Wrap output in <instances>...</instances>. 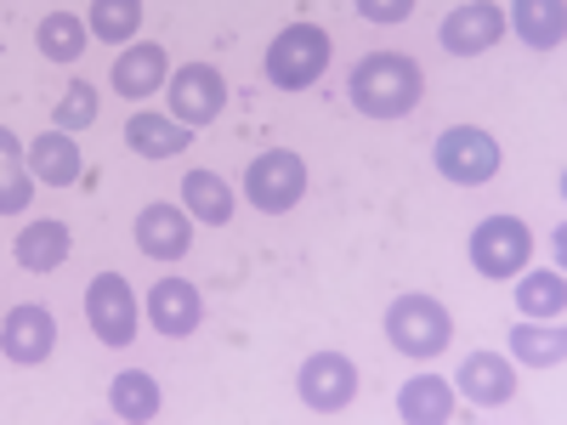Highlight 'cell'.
Segmentation results:
<instances>
[{
	"mask_svg": "<svg viewBox=\"0 0 567 425\" xmlns=\"http://www.w3.org/2000/svg\"><path fill=\"white\" fill-rule=\"evenodd\" d=\"M85 323H91V335H97L103 346H114V352L136 341V296H131L125 272H97V278H91Z\"/></svg>",
	"mask_w": 567,
	"mask_h": 425,
	"instance_id": "obj_7",
	"label": "cell"
},
{
	"mask_svg": "<svg viewBox=\"0 0 567 425\" xmlns=\"http://www.w3.org/2000/svg\"><path fill=\"white\" fill-rule=\"evenodd\" d=\"M561 357H567V329L550 318V323H539V318H523L511 329V363H528V369H561Z\"/></svg>",
	"mask_w": 567,
	"mask_h": 425,
	"instance_id": "obj_21",
	"label": "cell"
},
{
	"mask_svg": "<svg viewBox=\"0 0 567 425\" xmlns=\"http://www.w3.org/2000/svg\"><path fill=\"white\" fill-rule=\"evenodd\" d=\"M34 40H40V58L45 63H74L85 52V23L74 12H45L40 29H34Z\"/></svg>",
	"mask_w": 567,
	"mask_h": 425,
	"instance_id": "obj_26",
	"label": "cell"
},
{
	"mask_svg": "<svg viewBox=\"0 0 567 425\" xmlns=\"http://www.w3.org/2000/svg\"><path fill=\"white\" fill-rule=\"evenodd\" d=\"M516 312H523V318H539V323L561 318V312H567V278H561V267L523 272V283H516Z\"/></svg>",
	"mask_w": 567,
	"mask_h": 425,
	"instance_id": "obj_25",
	"label": "cell"
},
{
	"mask_svg": "<svg viewBox=\"0 0 567 425\" xmlns=\"http://www.w3.org/2000/svg\"><path fill=\"white\" fill-rule=\"evenodd\" d=\"M245 199L261 216H284L307 199V159L296 148H267L245 165Z\"/></svg>",
	"mask_w": 567,
	"mask_h": 425,
	"instance_id": "obj_5",
	"label": "cell"
},
{
	"mask_svg": "<svg viewBox=\"0 0 567 425\" xmlns=\"http://www.w3.org/2000/svg\"><path fill=\"white\" fill-rule=\"evenodd\" d=\"M97 108H103L97 91H91L85 80H74V85L63 91V103L52 108V125H58V131H85V125H97Z\"/></svg>",
	"mask_w": 567,
	"mask_h": 425,
	"instance_id": "obj_28",
	"label": "cell"
},
{
	"mask_svg": "<svg viewBox=\"0 0 567 425\" xmlns=\"http://www.w3.org/2000/svg\"><path fill=\"white\" fill-rule=\"evenodd\" d=\"M23 159H29V176L45 182V187H74L80 182V148H74V136L58 131V125L45 136H34L23 148Z\"/></svg>",
	"mask_w": 567,
	"mask_h": 425,
	"instance_id": "obj_16",
	"label": "cell"
},
{
	"mask_svg": "<svg viewBox=\"0 0 567 425\" xmlns=\"http://www.w3.org/2000/svg\"><path fill=\"white\" fill-rule=\"evenodd\" d=\"M454 386H460V397H471L477 408H505L516 397V363H511V352L505 357L499 352H471L460 363V374H454Z\"/></svg>",
	"mask_w": 567,
	"mask_h": 425,
	"instance_id": "obj_13",
	"label": "cell"
},
{
	"mask_svg": "<svg viewBox=\"0 0 567 425\" xmlns=\"http://www.w3.org/2000/svg\"><path fill=\"white\" fill-rule=\"evenodd\" d=\"M534 256V232L523 216H483L477 227H471V267H477L483 278H516L528 267Z\"/></svg>",
	"mask_w": 567,
	"mask_h": 425,
	"instance_id": "obj_6",
	"label": "cell"
},
{
	"mask_svg": "<svg viewBox=\"0 0 567 425\" xmlns=\"http://www.w3.org/2000/svg\"><path fill=\"white\" fill-rule=\"evenodd\" d=\"M136 23H142V0H91V34L97 40L125 45L136 40Z\"/></svg>",
	"mask_w": 567,
	"mask_h": 425,
	"instance_id": "obj_27",
	"label": "cell"
},
{
	"mask_svg": "<svg viewBox=\"0 0 567 425\" xmlns=\"http://www.w3.org/2000/svg\"><path fill=\"white\" fill-rule=\"evenodd\" d=\"M69 250H74V232H69V221H52V216L23 227L18 245H12V256H18L23 272H58L69 261Z\"/></svg>",
	"mask_w": 567,
	"mask_h": 425,
	"instance_id": "obj_18",
	"label": "cell"
},
{
	"mask_svg": "<svg viewBox=\"0 0 567 425\" xmlns=\"http://www.w3.org/2000/svg\"><path fill=\"white\" fill-rule=\"evenodd\" d=\"M187 142H194V131L171 114H131L125 120V148L136 159H176Z\"/></svg>",
	"mask_w": 567,
	"mask_h": 425,
	"instance_id": "obj_17",
	"label": "cell"
},
{
	"mask_svg": "<svg viewBox=\"0 0 567 425\" xmlns=\"http://www.w3.org/2000/svg\"><path fill=\"white\" fill-rule=\"evenodd\" d=\"M171 69H165V45H125V52L114 58V74L109 85L120 91L125 103H142V97H154V91H165Z\"/></svg>",
	"mask_w": 567,
	"mask_h": 425,
	"instance_id": "obj_15",
	"label": "cell"
},
{
	"mask_svg": "<svg viewBox=\"0 0 567 425\" xmlns=\"http://www.w3.org/2000/svg\"><path fill=\"white\" fill-rule=\"evenodd\" d=\"M165 97H171V120H182L187 131H194V125H210L227 108V80L210 63H182L165 80Z\"/></svg>",
	"mask_w": 567,
	"mask_h": 425,
	"instance_id": "obj_9",
	"label": "cell"
},
{
	"mask_svg": "<svg viewBox=\"0 0 567 425\" xmlns=\"http://www.w3.org/2000/svg\"><path fill=\"white\" fill-rule=\"evenodd\" d=\"M505 29H516L523 45H534V52H556L567 34V0H511Z\"/></svg>",
	"mask_w": 567,
	"mask_h": 425,
	"instance_id": "obj_19",
	"label": "cell"
},
{
	"mask_svg": "<svg viewBox=\"0 0 567 425\" xmlns=\"http://www.w3.org/2000/svg\"><path fill=\"white\" fill-rule=\"evenodd\" d=\"M352 7H358V18H363V23L392 29V23H409V18H414L420 0H352Z\"/></svg>",
	"mask_w": 567,
	"mask_h": 425,
	"instance_id": "obj_29",
	"label": "cell"
},
{
	"mask_svg": "<svg viewBox=\"0 0 567 425\" xmlns=\"http://www.w3.org/2000/svg\"><path fill=\"white\" fill-rule=\"evenodd\" d=\"M499 34H505V18H499L494 0H465V7H454L437 29L449 58H483L488 45H499Z\"/></svg>",
	"mask_w": 567,
	"mask_h": 425,
	"instance_id": "obj_12",
	"label": "cell"
},
{
	"mask_svg": "<svg viewBox=\"0 0 567 425\" xmlns=\"http://www.w3.org/2000/svg\"><path fill=\"white\" fill-rule=\"evenodd\" d=\"M296 392L312 414H341L358 397V363L347 352H312L296 374Z\"/></svg>",
	"mask_w": 567,
	"mask_h": 425,
	"instance_id": "obj_8",
	"label": "cell"
},
{
	"mask_svg": "<svg viewBox=\"0 0 567 425\" xmlns=\"http://www.w3.org/2000/svg\"><path fill=\"white\" fill-rule=\"evenodd\" d=\"M52 346H58V318H52V307H40V301L12 307L7 323H0V352H7L12 363H23V369L45 363Z\"/></svg>",
	"mask_w": 567,
	"mask_h": 425,
	"instance_id": "obj_10",
	"label": "cell"
},
{
	"mask_svg": "<svg viewBox=\"0 0 567 425\" xmlns=\"http://www.w3.org/2000/svg\"><path fill=\"white\" fill-rule=\"evenodd\" d=\"M131 232H136V250L148 261H182L194 250V216L182 205H142Z\"/></svg>",
	"mask_w": 567,
	"mask_h": 425,
	"instance_id": "obj_11",
	"label": "cell"
},
{
	"mask_svg": "<svg viewBox=\"0 0 567 425\" xmlns=\"http://www.w3.org/2000/svg\"><path fill=\"white\" fill-rule=\"evenodd\" d=\"M329 34L318 29V23H290V29H278L272 34V45H267V80L278 85V91H307V85H318L323 80V69H329Z\"/></svg>",
	"mask_w": 567,
	"mask_h": 425,
	"instance_id": "obj_3",
	"label": "cell"
},
{
	"mask_svg": "<svg viewBox=\"0 0 567 425\" xmlns=\"http://www.w3.org/2000/svg\"><path fill=\"white\" fill-rule=\"evenodd\" d=\"M386 341H392V352H403L414 363H432L454 341V318L437 296H398L386 307Z\"/></svg>",
	"mask_w": 567,
	"mask_h": 425,
	"instance_id": "obj_2",
	"label": "cell"
},
{
	"mask_svg": "<svg viewBox=\"0 0 567 425\" xmlns=\"http://www.w3.org/2000/svg\"><path fill=\"white\" fill-rule=\"evenodd\" d=\"M34 176H29V159H23V142L0 125V216H23L34 205Z\"/></svg>",
	"mask_w": 567,
	"mask_h": 425,
	"instance_id": "obj_24",
	"label": "cell"
},
{
	"mask_svg": "<svg viewBox=\"0 0 567 425\" xmlns=\"http://www.w3.org/2000/svg\"><path fill=\"white\" fill-rule=\"evenodd\" d=\"M432 165L454 187H483V182L499 176V142L483 125H449L432 142Z\"/></svg>",
	"mask_w": 567,
	"mask_h": 425,
	"instance_id": "obj_4",
	"label": "cell"
},
{
	"mask_svg": "<svg viewBox=\"0 0 567 425\" xmlns=\"http://www.w3.org/2000/svg\"><path fill=\"white\" fill-rule=\"evenodd\" d=\"M182 210L205 227H227L233 221V187L216 170H187L182 176Z\"/></svg>",
	"mask_w": 567,
	"mask_h": 425,
	"instance_id": "obj_23",
	"label": "cell"
},
{
	"mask_svg": "<svg viewBox=\"0 0 567 425\" xmlns=\"http://www.w3.org/2000/svg\"><path fill=\"white\" fill-rule=\"evenodd\" d=\"M398 419L403 425L454 419V386L443 381V374H414V381H403V392H398Z\"/></svg>",
	"mask_w": 567,
	"mask_h": 425,
	"instance_id": "obj_20",
	"label": "cell"
},
{
	"mask_svg": "<svg viewBox=\"0 0 567 425\" xmlns=\"http://www.w3.org/2000/svg\"><path fill=\"white\" fill-rule=\"evenodd\" d=\"M347 97H352V108L363 120H403L425 97V74L403 52H369L347 74Z\"/></svg>",
	"mask_w": 567,
	"mask_h": 425,
	"instance_id": "obj_1",
	"label": "cell"
},
{
	"mask_svg": "<svg viewBox=\"0 0 567 425\" xmlns=\"http://www.w3.org/2000/svg\"><path fill=\"white\" fill-rule=\"evenodd\" d=\"M109 408H114V419H125V425H148V419H159V408H165L159 381H154V374H142V369L114 374V386H109Z\"/></svg>",
	"mask_w": 567,
	"mask_h": 425,
	"instance_id": "obj_22",
	"label": "cell"
},
{
	"mask_svg": "<svg viewBox=\"0 0 567 425\" xmlns=\"http://www.w3.org/2000/svg\"><path fill=\"white\" fill-rule=\"evenodd\" d=\"M199 318H205V296H199L187 278H159L154 290H148V323L159 329L165 341L194 335Z\"/></svg>",
	"mask_w": 567,
	"mask_h": 425,
	"instance_id": "obj_14",
	"label": "cell"
}]
</instances>
